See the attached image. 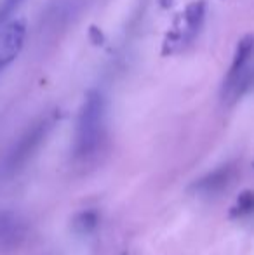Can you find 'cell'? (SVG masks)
<instances>
[{
  "mask_svg": "<svg viewBox=\"0 0 254 255\" xmlns=\"http://www.w3.org/2000/svg\"><path fill=\"white\" fill-rule=\"evenodd\" d=\"M106 135V101L99 91H89L78 111L71 154L78 163H87L96 156Z\"/></svg>",
  "mask_w": 254,
  "mask_h": 255,
  "instance_id": "obj_1",
  "label": "cell"
},
{
  "mask_svg": "<svg viewBox=\"0 0 254 255\" xmlns=\"http://www.w3.org/2000/svg\"><path fill=\"white\" fill-rule=\"evenodd\" d=\"M54 122L56 117H42L19 135V139L7 151L2 167H0L5 177H14L26 168V165L33 160L35 154L44 146L45 139L49 137L52 127H54Z\"/></svg>",
  "mask_w": 254,
  "mask_h": 255,
  "instance_id": "obj_2",
  "label": "cell"
},
{
  "mask_svg": "<svg viewBox=\"0 0 254 255\" xmlns=\"http://www.w3.org/2000/svg\"><path fill=\"white\" fill-rule=\"evenodd\" d=\"M30 236L28 221L16 210L0 208V254H12L26 243Z\"/></svg>",
  "mask_w": 254,
  "mask_h": 255,
  "instance_id": "obj_3",
  "label": "cell"
},
{
  "mask_svg": "<svg viewBox=\"0 0 254 255\" xmlns=\"http://www.w3.org/2000/svg\"><path fill=\"white\" fill-rule=\"evenodd\" d=\"M235 177H237V167L234 163H225L195 179L188 186V191L200 198H214L227 191L234 184Z\"/></svg>",
  "mask_w": 254,
  "mask_h": 255,
  "instance_id": "obj_4",
  "label": "cell"
},
{
  "mask_svg": "<svg viewBox=\"0 0 254 255\" xmlns=\"http://www.w3.org/2000/svg\"><path fill=\"white\" fill-rule=\"evenodd\" d=\"M253 52H254V37L253 35H248V37H244L239 42L234 61H232V66H230V70H228L227 78H225L223 98H227L228 101H230L232 96H234V91L239 85V82H241V78L244 77V73L248 71Z\"/></svg>",
  "mask_w": 254,
  "mask_h": 255,
  "instance_id": "obj_5",
  "label": "cell"
},
{
  "mask_svg": "<svg viewBox=\"0 0 254 255\" xmlns=\"http://www.w3.org/2000/svg\"><path fill=\"white\" fill-rule=\"evenodd\" d=\"M24 37H26V26L23 21H14L0 31V71L17 57L23 49Z\"/></svg>",
  "mask_w": 254,
  "mask_h": 255,
  "instance_id": "obj_6",
  "label": "cell"
},
{
  "mask_svg": "<svg viewBox=\"0 0 254 255\" xmlns=\"http://www.w3.org/2000/svg\"><path fill=\"white\" fill-rule=\"evenodd\" d=\"M99 222H101V214L96 208H84L78 210L77 214H73L71 217V229L77 235L87 236L98 229Z\"/></svg>",
  "mask_w": 254,
  "mask_h": 255,
  "instance_id": "obj_7",
  "label": "cell"
},
{
  "mask_svg": "<svg viewBox=\"0 0 254 255\" xmlns=\"http://www.w3.org/2000/svg\"><path fill=\"white\" fill-rule=\"evenodd\" d=\"M254 214V191H244L239 195L235 200L234 207L230 208V217L232 219H242L248 215Z\"/></svg>",
  "mask_w": 254,
  "mask_h": 255,
  "instance_id": "obj_8",
  "label": "cell"
},
{
  "mask_svg": "<svg viewBox=\"0 0 254 255\" xmlns=\"http://www.w3.org/2000/svg\"><path fill=\"white\" fill-rule=\"evenodd\" d=\"M23 0H2L0 3V24H3L10 16L14 14V10L21 5Z\"/></svg>",
  "mask_w": 254,
  "mask_h": 255,
  "instance_id": "obj_9",
  "label": "cell"
}]
</instances>
